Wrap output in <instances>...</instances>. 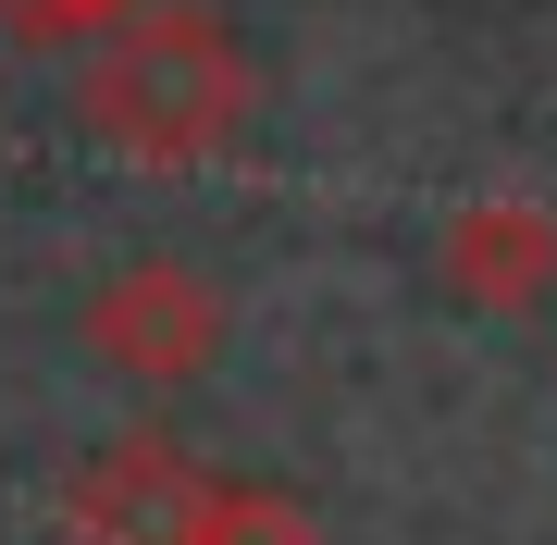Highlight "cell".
<instances>
[{
    "label": "cell",
    "mask_w": 557,
    "mask_h": 545,
    "mask_svg": "<svg viewBox=\"0 0 557 545\" xmlns=\"http://www.w3.org/2000/svg\"><path fill=\"white\" fill-rule=\"evenodd\" d=\"M87 100H100V124L137 149V162H199L223 124L248 112V75H236V50H223L211 25L161 13V25H137V38H124V62L87 87Z\"/></svg>",
    "instance_id": "obj_1"
},
{
    "label": "cell",
    "mask_w": 557,
    "mask_h": 545,
    "mask_svg": "<svg viewBox=\"0 0 557 545\" xmlns=\"http://www.w3.org/2000/svg\"><path fill=\"white\" fill-rule=\"evenodd\" d=\"M446 273H458V298L520 310V298H545V273H557V223L520 211V199H496V211H471L446 236Z\"/></svg>",
    "instance_id": "obj_2"
}]
</instances>
